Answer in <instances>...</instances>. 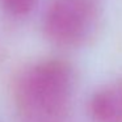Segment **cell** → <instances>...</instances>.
Wrapping results in <instances>:
<instances>
[{
  "label": "cell",
  "mask_w": 122,
  "mask_h": 122,
  "mask_svg": "<svg viewBox=\"0 0 122 122\" xmlns=\"http://www.w3.org/2000/svg\"><path fill=\"white\" fill-rule=\"evenodd\" d=\"M74 88L72 67L62 59H47L21 72L16 83V100L30 118L53 122L66 113Z\"/></svg>",
  "instance_id": "6da1fadb"
},
{
  "label": "cell",
  "mask_w": 122,
  "mask_h": 122,
  "mask_svg": "<svg viewBox=\"0 0 122 122\" xmlns=\"http://www.w3.org/2000/svg\"><path fill=\"white\" fill-rule=\"evenodd\" d=\"M100 19L98 0H51L43 16V32L55 45L76 47L95 36Z\"/></svg>",
  "instance_id": "7a4b0ae2"
},
{
  "label": "cell",
  "mask_w": 122,
  "mask_h": 122,
  "mask_svg": "<svg viewBox=\"0 0 122 122\" xmlns=\"http://www.w3.org/2000/svg\"><path fill=\"white\" fill-rule=\"evenodd\" d=\"M88 109L95 122H122V79L96 91Z\"/></svg>",
  "instance_id": "3957f363"
},
{
  "label": "cell",
  "mask_w": 122,
  "mask_h": 122,
  "mask_svg": "<svg viewBox=\"0 0 122 122\" xmlns=\"http://www.w3.org/2000/svg\"><path fill=\"white\" fill-rule=\"evenodd\" d=\"M38 0H0V7L12 16H25L36 8Z\"/></svg>",
  "instance_id": "277c9868"
},
{
  "label": "cell",
  "mask_w": 122,
  "mask_h": 122,
  "mask_svg": "<svg viewBox=\"0 0 122 122\" xmlns=\"http://www.w3.org/2000/svg\"><path fill=\"white\" fill-rule=\"evenodd\" d=\"M53 122H58V121H53Z\"/></svg>",
  "instance_id": "5b68a950"
}]
</instances>
